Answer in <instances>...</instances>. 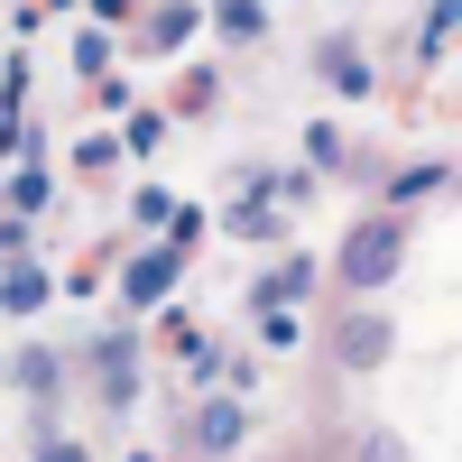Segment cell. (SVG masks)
I'll use <instances>...</instances> for the list:
<instances>
[{
  "mask_svg": "<svg viewBox=\"0 0 462 462\" xmlns=\"http://www.w3.org/2000/svg\"><path fill=\"white\" fill-rule=\"evenodd\" d=\"M195 444H204V453H231V444H241V407H231V398H213V407L195 416Z\"/></svg>",
  "mask_w": 462,
  "mask_h": 462,
  "instance_id": "obj_7",
  "label": "cell"
},
{
  "mask_svg": "<svg viewBox=\"0 0 462 462\" xmlns=\"http://www.w3.org/2000/svg\"><path fill=\"white\" fill-rule=\"evenodd\" d=\"M121 287H130V305H158V296L176 287V250H148V259H130V278H121Z\"/></svg>",
  "mask_w": 462,
  "mask_h": 462,
  "instance_id": "obj_4",
  "label": "cell"
},
{
  "mask_svg": "<svg viewBox=\"0 0 462 462\" xmlns=\"http://www.w3.org/2000/svg\"><path fill=\"white\" fill-rule=\"evenodd\" d=\"M10 379H19L28 398H56V352H19V361H10Z\"/></svg>",
  "mask_w": 462,
  "mask_h": 462,
  "instance_id": "obj_8",
  "label": "cell"
},
{
  "mask_svg": "<svg viewBox=\"0 0 462 462\" xmlns=\"http://www.w3.org/2000/svg\"><path fill=\"white\" fill-rule=\"evenodd\" d=\"M37 462H84V453H74V444H47V453H37Z\"/></svg>",
  "mask_w": 462,
  "mask_h": 462,
  "instance_id": "obj_13",
  "label": "cell"
},
{
  "mask_svg": "<svg viewBox=\"0 0 462 462\" xmlns=\"http://www.w3.org/2000/svg\"><path fill=\"white\" fill-rule=\"evenodd\" d=\"M361 462H407V444H398V426H370V435H361Z\"/></svg>",
  "mask_w": 462,
  "mask_h": 462,
  "instance_id": "obj_11",
  "label": "cell"
},
{
  "mask_svg": "<svg viewBox=\"0 0 462 462\" xmlns=\"http://www.w3.org/2000/svg\"><path fill=\"white\" fill-rule=\"evenodd\" d=\"M324 84H333V93H352V102L370 93V65H361L352 37H333V47H324Z\"/></svg>",
  "mask_w": 462,
  "mask_h": 462,
  "instance_id": "obj_6",
  "label": "cell"
},
{
  "mask_svg": "<svg viewBox=\"0 0 462 462\" xmlns=\"http://www.w3.org/2000/svg\"><path fill=\"white\" fill-rule=\"evenodd\" d=\"M398 259H407V231H398V222H361L352 241H342V278H352V287H379V278H398Z\"/></svg>",
  "mask_w": 462,
  "mask_h": 462,
  "instance_id": "obj_1",
  "label": "cell"
},
{
  "mask_svg": "<svg viewBox=\"0 0 462 462\" xmlns=\"http://www.w3.org/2000/svg\"><path fill=\"white\" fill-rule=\"evenodd\" d=\"M389 315H352V324H342L333 333V352H342V370H370V361H389Z\"/></svg>",
  "mask_w": 462,
  "mask_h": 462,
  "instance_id": "obj_2",
  "label": "cell"
},
{
  "mask_svg": "<svg viewBox=\"0 0 462 462\" xmlns=\"http://www.w3.org/2000/svg\"><path fill=\"white\" fill-rule=\"evenodd\" d=\"M259 19H268L259 0H222V28H231V37H259Z\"/></svg>",
  "mask_w": 462,
  "mask_h": 462,
  "instance_id": "obj_12",
  "label": "cell"
},
{
  "mask_svg": "<svg viewBox=\"0 0 462 462\" xmlns=\"http://www.w3.org/2000/svg\"><path fill=\"white\" fill-rule=\"evenodd\" d=\"M305 287H315V268H305V259H278V268L250 287V305H268V315H278V305H287V296H305Z\"/></svg>",
  "mask_w": 462,
  "mask_h": 462,
  "instance_id": "obj_5",
  "label": "cell"
},
{
  "mask_svg": "<svg viewBox=\"0 0 462 462\" xmlns=\"http://www.w3.org/2000/svg\"><path fill=\"white\" fill-rule=\"evenodd\" d=\"M453 28H462V0H435V19H426V37H416V47L444 56V47H453Z\"/></svg>",
  "mask_w": 462,
  "mask_h": 462,
  "instance_id": "obj_10",
  "label": "cell"
},
{
  "mask_svg": "<svg viewBox=\"0 0 462 462\" xmlns=\"http://www.w3.org/2000/svg\"><path fill=\"white\" fill-rule=\"evenodd\" d=\"M93 361H102V398H111V407H130V398H139V342H130V333H111Z\"/></svg>",
  "mask_w": 462,
  "mask_h": 462,
  "instance_id": "obj_3",
  "label": "cell"
},
{
  "mask_svg": "<svg viewBox=\"0 0 462 462\" xmlns=\"http://www.w3.org/2000/svg\"><path fill=\"white\" fill-rule=\"evenodd\" d=\"M37 296H47V278H37V268H10V278H0V305H10V315H28Z\"/></svg>",
  "mask_w": 462,
  "mask_h": 462,
  "instance_id": "obj_9",
  "label": "cell"
}]
</instances>
